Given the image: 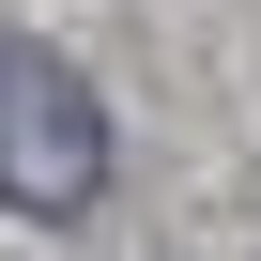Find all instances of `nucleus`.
Listing matches in <instances>:
<instances>
[{
	"label": "nucleus",
	"mask_w": 261,
	"mask_h": 261,
	"mask_svg": "<svg viewBox=\"0 0 261 261\" xmlns=\"http://www.w3.org/2000/svg\"><path fill=\"white\" fill-rule=\"evenodd\" d=\"M108 200V108L62 46H0V215H92Z\"/></svg>",
	"instance_id": "nucleus-1"
}]
</instances>
